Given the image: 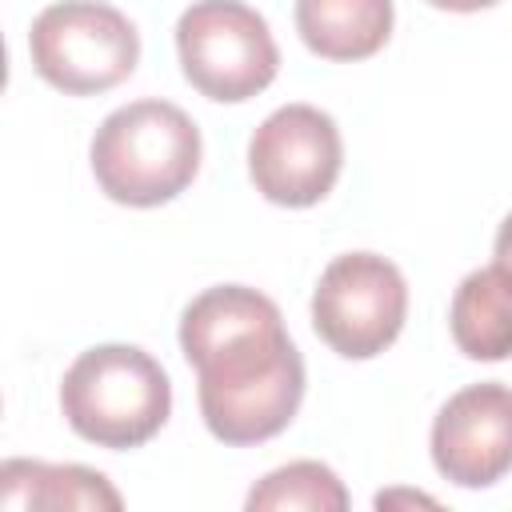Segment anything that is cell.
Returning a JSON list of instances; mask_svg holds the SVG:
<instances>
[{
    "label": "cell",
    "mask_w": 512,
    "mask_h": 512,
    "mask_svg": "<svg viewBox=\"0 0 512 512\" xmlns=\"http://www.w3.org/2000/svg\"><path fill=\"white\" fill-rule=\"evenodd\" d=\"M180 348L200 376V412L216 440L260 444L304 400V360L280 308L244 284L200 292L180 316Z\"/></svg>",
    "instance_id": "cell-1"
},
{
    "label": "cell",
    "mask_w": 512,
    "mask_h": 512,
    "mask_svg": "<svg viewBox=\"0 0 512 512\" xmlns=\"http://www.w3.org/2000/svg\"><path fill=\"white\" fill-rule=\"evenodd\" d=\"M200 168V128L168 100H132L92 136V172L108 200L156 208L180 196Z\"/></svg>",
    "instance_id": "cell-2"
},
{
    "label": "cell",
    "mask_w": 512,
    "mask_h": 512,
    "mask_svg": "<svg viewBox=\"0 0 512 512\" xmlns=\"http://www.w3.org/2000/svg\"><path fill=\"white\" fill-rule=\"evenodd\" d=\"M60 408L76 436L100 448H140L172 412L168 372L136 344H100L72 360Z\"/></svg>",
    "instance_id": "cell-3"
},
{
    "label": "cell",
    "mask_w": 512,
    "mask_h": 512,
    "mask_svg": "<svg viewBox=\"0 0 512 512\" xmlns=\"http://www.w3.org/2000/svg\"><path fill=\"white\" fill-rule=\"evenodd\" d=\"M32 68L68 96H96L132 76L140 60L136 24L100 0L48 4L28 32Z\"/></svg>",
    "instance_id": "cell-4"
},
{
    "label": "cell",
    "mask_w": 512,
    "mask_h": 512,
    "mask_svg": "<svg viewBox=\"0 0 512 512\" xmlns=\"http://www.w3.org/2000/svg\"><path fill=\"white\" fill-rule=\"evenodd\" d=\"M176 52L188 84L224 104H240L276 80L280 52L268 20L244 0H196L176 24Z\"/></svg>",
    "instance_id": "cell-5"
},
{
    "label": "cell",
    "mask_w": 512,
    "mask_h": 512,
    "mask_svg": "<svg viewBox=\"0 0 512 512\" xmlns=\"http://www.w3.org/2000/svg\"><path fill=\"white\" fill-rule=\"evenodd\" d=\"M404 316L408 284L400 268L376 252L336 256L312 292V324L320 340L348 360L380 356L400 336Z\"/></svg>",
    "instance_id": "cell-6"
},
{
    "label": "cell",
    "mask_w": 512,
    "mask_h": 512,
    "mask_svg": "<svg viewBox=\"0 0 512 512\" xmlns=\"http://www.w3.org/2000/svg\"><path fill=\"white\" fill-rule=\"evenodd\" d=\"M340 164V128L312 104L276 108L248 144V172L256 192L284 208H308L324 200L340 176Z\"/></svg>",
    "instance_id": "cell-7"
},
{
    "label": "cell",
    "mask_w": 512,
    "mask_h": 512,
    "mask_svg": "<svg viewBox=\"0 0 512 512\" xmlns=\"http://www.w3.org/2000/svg\"><path fill=\"white\" fill-rule=\"evenodd\" d=\"M432 464L460 488H488L512 468V388L468 384L432 420Z\"/></svg>",
    "instance_id": "cell-8"
},
{
    "label": "cell",
    "mask_w": 512,
    "mask_h": 512,
    "mask_svg": "<svg viewBox=\"0 0 512 512\" xmlns=\"http://www.w3.org/2000/svg\"><path fill=\"white\" fill-rule=\"evenodd\" d=\"M296 32L324 60H364L392 36V0H296Z\"/></svg>",
    "instance_id": "cell-9"
},
{
    "label": "cell",
    "mask_w": 512,
    "mask_h": 512,
    "mask_svg": "<svg viewBox=\"0 0 512 512\" xmlns=\"http://www.w3.org/2000/svg\"><path fill=\"white\" fill-rule=\"evenodd\" d=\"M448 324L464 356L508 360L512 356V272H504L500 264L468 272L452 296Z\"/></svg>",
    "instance_id": "cell-10"
},
{
    "label": "cell",
    "mask_w": 512,
    "mask_h": 512,
    "mask_svg": "<svg viewBox=\"0 0 512 512\" xmlns=\"http://www.w3.org/2000/svg\"><path fill=\"white\" fill-rule=\"evenodd\" d=\"M0 508H120V492L84 464L4 460Z\"/></svg>",
    "instance_id": "cell-11"
},
{
    "label": "cell",
    "mask_w": 512,
    "mask_h": 512,
    "mask_svg": "<svg viewBox=\"0 0 512 512\" xmlns=\"http://www.w3.org/2000/svg\"><path fill=\"white\" fill-rule=\"evenodd\" d=\"M252 512H344L348 488L320 460H292L248 492Z\"/></svg>",
    "instance_id": "cell-12"
},
{
    "label": "cell",
    "mask_w": 512,
    "mask_h": 512,
    "mask_svg": "<svg viewBox=\"0 0 512 512\" xmlns=\"http://www.w3.org/2000/svg\"><path fill=\"white\" fill-rule=\"evenodd\" d=\"M496 264H500L504 272H512V212L504 216V224H500V232H496Z\"/></svg>",
    "instance_id": "cell-13"
},
{
    "label": "cell",
    "mask_w": 512,
    "mask_h": 512,
    "mask_svg": "<svg viewBox=\"0 0 512 512\" xmlns=\"http://www.w3.org/2000/svg\"><path fill=\"white\" fill-rule=\"evenodd\" d=\"M432 8H448V12H480V8H492L496 0H428Z\"/></svg>",
    "instance_id": "cell-14"
}]
</instances>
